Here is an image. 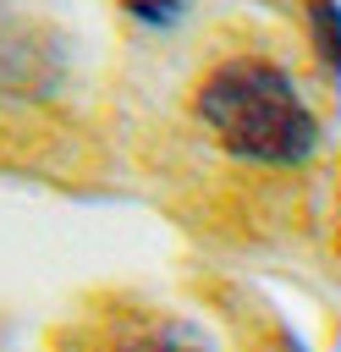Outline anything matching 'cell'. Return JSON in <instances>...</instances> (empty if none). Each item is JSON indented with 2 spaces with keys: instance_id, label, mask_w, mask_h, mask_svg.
I'll return each mask as SVG.
<instances>
[{
  "instance_id": "1",
  "label": "cell",
  "mask_w": 341,
  "mask_h": 352,
  "mask_svg": "<svg viewBox=\"0 0 341 352\" xmlns=\"http://www.w3.org/2000/svg\"><path fill=\"white\" fill-rule=\"evenodd\" d=\"M198 121L209 126V138L248 160V165H302L319 148V116L308 110L302 88L292 82L286 66L264 60V55H231L220 60L192 99Z\"/></svg>"
},
{
  "instance_id": "2",
  "label": "cell",
  "mask_w": 341,
  "mask_h": 352,
  "mask_svg": "<svg viewBox=\"0 0 341 352\" xmlns=\"http://www.w3.org/2000/svg\"><path fill=\"white\" fill-rule=\"evenodd\" d=\"M66 82V44L55 28L6 16L0 22V104H38Z\"/></svg>"
},
{
  "instance_id": "3",
  "label": "cell",
  "mask_w": 341,
  "mask_h": 352,
  "mask_svg": "<svg viewBox=\"0 0 341 352\" xmlns=\"http://www.w3.org/2000/svg\"><path fill=\"white\" fill-rule=\"evenodd\" d=\"M302 22H308V38H314V55L341 82V0H302Z\"/></svg>"
},
{
  "instance_id": "4",
  "label": "cell",
  "mask_w": 341,
  "mask_h": 352,
  "mask_svg": "<svg viewBox=\"0 0 341 352\" xmlns=\"http://www.w3.org/2000/svg\"><path fill=\"white\" fill-rule=\"evenodd\" d=\"M121 352H214V341L198 336L192 324H160L148 336H132Z\"/></svg>"
},
{
  "instance_id": "5",
  "label": "cell",
  "mask_w": 341,
  "mask_h": 352,
  "mask_svg": "<svg viewBox=\"0 0 341 352\" xmlns=\"http://www.w3.org/2000/svg\"><path fill=\"white\" fill-rule=\"evenodd\" d=\"M121 6H126V16H138L148 28H170L187 16V0H121Z\"/></svg>"
},
{
  "instance_id": "6",
  "label": "cell",
  "mask_w": 341,
  "mask_h": 352,
  "mask_svg": "<svg viewBox=\"0 0 341 352\" xmlns=\"http://www.w3.org/2000/svg\"><path fill=\"white\" fill-rule=\"evenodd\" d=\"M280 352H302V341H292V336H286V341H280Z\"/></svg>"
}]
</instances>
